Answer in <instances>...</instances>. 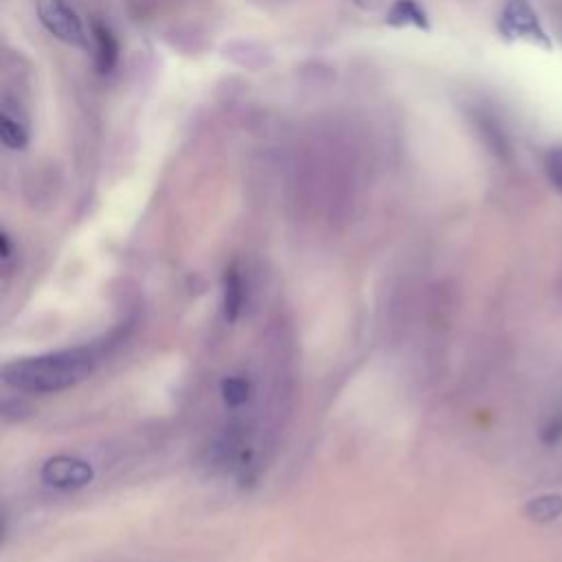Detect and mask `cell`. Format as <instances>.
<instances>
[{"instance_id": "1", "label": "cell", "mask_w": 562, "mask_h": 562, "mask_svg": "<svg viewBox=\"0 0 562 562\" xmlns=\"http://www.w3.org/2000/svg\"><path fill=\"white\" fill-rule=\"evenodd\" d=\"M101 345H81L33 358H20L2 369L9 386L24 393H57L88 378L101 358Z\"/></svg>"}, {"instance_id": "2", "label": "cell", "mask_w": 562, "mask_h": 562, "mask_svg": "<svg viewBox=\"0 0 562 562\" xmlns=\"http://www.w3.org/2000/svg\"><path fill=\"white\" fill-rule=\"evenodd\" d=\"M498 31L505 40L551 48V37L529 0H507L498 13Z\"/></svg>"}, {"instance_id": "3", "label": "cell", "mask_w": 562, "mask_h": 562, "mask_svg": "<svg viewBox=\"0 0 562 562\" xmlns=\"http://www.w3.org/2000/svg\"><path fill=\"white\" fill-rule=\"evenodd\" d=\"M37 15L42 26L64 44L86 48L88 33L81 18L66 0H37Z\"/></svg>"}, {"instance_id": "4", "label": "cell", "mask_w": 562, "mask_h": 562, "mask_svg": "<svg viewBox=\"0 0 562 562\" xmlns=\"http://www.w3.org/2000/svg\"><path fill=\"white\" fill-rule=\"evenodd\" d=\"M42 481L46 485L59 487V490H70V487H83L92 481V468L90 463L77 459V457H53L42 465L40 472Z\"/></svg>"}, {"instance_id": "5", "label": "cell", "mask_w": 562, "mask_h": 562, "mask_svg": "<svg viewBox=\"0 0 562 562\" xmlns=\"http://www.w3.org/2000/svg\"><path fill=\"white\" fill-rule=\"evenodd\" d=\"M0 138L11 149H24L29 143L26 119L11 110V105H2L0 110Z\"/></svg>"}, {"instance_id": "6", "label": "cell", "mask_w": 562, "mask_h": 562, "mask_svg": "<svg viewBox=\"0 0 562 562\" xmlns=\"http://www.w3.org/2000/svg\"><path fill=\"white\" fill-rule=\"evenodd\" d=\"M246 303V283L241 272L233 266L224 274V316L226 321H237Z\"/></svg>"}, {"instance_id": "7", "label": "cell", "mask_w": 562, "mask_h": 562, "mask_svg": "<svg viewBox=\"0 0 562 562\" xmlns=\"http://www.w3.org/2000/svg\"><path fill=\"white\" fill-rule=\"evenodd\" d=\"M92 40H94V48H97V68H99V72H110L116 64V57H119L116 37L112 35V31L105 24L94 22L92 24Z\"/></svg>"}, {"instance_id": "8", "label": "cell", "mask_w": 562, "mask_h": 562, "mask_svg": "<svg viewBox=\"0 0 562 562\" xmlns=\"http://www.w3.org/2000/svg\"><path fill=\"white\" fill-rule=\"evenodd\" d=\"M562 514V496L560 494H540L525 505V516L536 522L555 520Z\"/></svg>"}, {"instance_id": "9", "label": "cell", "mask_w": 562, "mask_h": 562, "mask_svg": "<svg viewBox=\"0 0 562 562\" xmlns=\"http://www.w3.org/2000/svg\"><path fill=\"white\" fill-rule=\"evenodd\" d=\"M220 391H222V397L228 406L237 408V406H244L252 393V384L246 375H226L220 384Z\"/></svg>"}, {"instance_id": "10", "label": "cell", "mask_w": 562, "mask_h": 562, "mask_svg": "<svg viewBox=\"0 0 562 562\" xmlns=\"http://www.w3.org/2000/svg\"><path fill=\"white\" fill-rule=\"evenodd\" d=\"M389 22H393V24L413 22L417 26H426V13L415 0H397L389 13Z\"/></svg>"}, {"instance_id": "11", "label": "cell", "mask_w": 562, "mask_h": 562, "mask_svg": "<svg viewBox=\"0 0 562 562\" xmlns=\"http://www.w3.org/2000/svg\"><path fill=\"white\" fill-rule=\"evenodd\" d=\"M542 167H544V176L551 182V187L558 193H562V143L553 145L544 151Z\"/></svg>"}, {"instance_id": "12", "label": "cell", "mask_w": 562, "mask_h": 562, "mask_svg": "<svg viewBox=\"0 0 562 562\" xmlns=\"http://www.w3.org/2000/svg\"><path fill=\"white\" fill-rule=\"evenodd\" d=\"M540 439L547 446H553V443H558L562 439V413L544 424V428L540 430Z\"/></svg>"}]
</instances>
